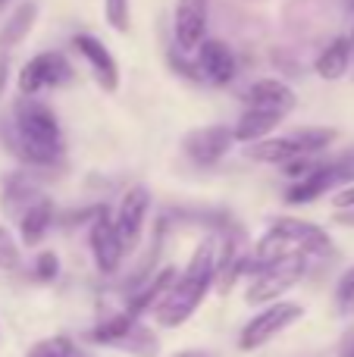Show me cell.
Segmentation results:
<instances>
[{
	"label": "cell",
	"instance_id": "e0dca14e",
	"mask_svg": "<svg viewBox=\"0 0 354 357\" xmlns=\"http://www.w3.org/2000/svg\"><path fill=\"white\" fill-rule=\"evenodd\" d=\"M245 154H248V160L273 163V167H286V163L305 157L301 154V148H298V142H295L292 135L288 138H261V142H254Z\"/></svg>",
	"mask_w": 354,
	"mask_h": 357
},
{
	"label": "cell",
	"instance_id": "52a82bcc",
	"mask_svg": "<svg viewBox=\"0 0 354 357\" xmlns=\"http://www.w3.org/2000/svg\"><path fill=\"white\" fill-rule=\"evenodd\" d=\"M270 232H276L279 238H286L288 248L298 251V254H305V257H326V254H332V238L317 226V222L279 216V220H273Z\"/></svg>",
	"mask_w": 354,
	"mask_h": 357
},
{
	"label": "cell",
	"instance_id": "5bb4252c",
	"mask_svg": "<svg viewBox=\"0 0 354 357\" xmlns=\"http://www.w3.org/2000/svg\"><path fill=\"white\" fill-rule=\"evenodd\" d=\"M248 104L254 110H267L286 119L295 110V91L279 79H261L248 88Z\"/></svg>",
	"mask_w": 354,
	"mask_h": 357
},
{
	"label": "cell",
	"instance_id": "8992f818",
	"mask_svg": "<svg viewBox=\"0 0 354 357\" xmlns=\"http://www.w3.org/2000/svg\"><path fill=\"white\" fill-rule=\"evenodd\" d=\"M88 245H91L94 264L104 276H113V273L123 266L125 257V245L119 238L116 226H113V213L107 207H98V213L91 216V229H88Z\"/></svg>",
	"mask_w": 354,
	"mask_h": 357
},
{
	"label": "cell",
	"instance_id": "836d02e7",
	"mask_svg": "<svg viewBox=\"0 0 354 357\" xmlns=\"http://www.w3.org/2000/svg\"><path fill=\"white\" fill-rule=\"evenodd\" d=\"M3 3H6V0H0V6H3Z\"/></svg>",
	"mask_w": 354,
	"mask_h": 357
},
{
	"label": "cell",
	"instance_id": "9c48e42d",
	"mask_svg": "<svg viewBox=\"0 0 354 357\" xmlns=\"http://www.w3.org/2000/svg\"><path fill=\"white\" fill-rule=\"evenodd\" d=\"M207 19H210V3L207 0H179L173 16V35L176 47L182 54H192L207 41Z\"/></svg>",
	"mask_w": 354,
	"mask_h": 357
},
{
	"label": "cell",
	"instance_id": "5b68a950",
	"mask_svg": "<svg viewBox=\"0 0 354 357\" xmlns=\"http://www.w3.org/2000/svg\"><path fill=\"white\" fill-rule=\"evenodd\" d=\"M72 82V66L60 50H44V54L31 56L19 73V91L22 98H35L44 88H60Z\"/></svg>",
	"mask_w": 354,
	"mask_h": 357
},
{
	"label": "cell",
	"instance_id": "f546056e",
	"mask_svg": "<svg viewBox=\"0 0 354 357\" xmlns=\"http://www.w3.org/2000/svg\"><path fill=\"white\" fill-rule=\"evenodd\" d=\"M336 222H342V226H354V207L339 210V213H336Z\"/></svg>",
	"mask_w": 354,
	"mask_h": 357
},
{
	"label": "cell",
	"instance_id": "7c38bea8",
	"mask_svg": "<svg viewBox=\"0 0 354 357\" xmlns=\"http://www.w3.org/2000/svg\"><path fill=\"white\" fill-rule=\"evenodd\" d=\"M72 47L88 60V66H91L98 85L104 88V91H116L119 88V66H116V60H113L110 50H107L94 35H75Z\"/></svg>",
	"mask_w": 354,
	"mask_h": 357
},
{
	"label": "cell",
	"instance_id": "603a6c76",
	"mask_svg": "<svg viewBox=\"0 0 354 357\" xmlns=\"http://www.w3.org/2000/svg\"><path fill=\"white\" fill-rule=\"evenodd\" d=\"M69 348H72L69 335H54V339H44L38 345H31L25 357H69Z\"/></svg>",
	"mask_w": 354,
	"mask_h": 357
},
{
	"label": "cell",
	"instance_id": "d4e9b609",
	"mask_svg": "<svg viewBox=\"0 0 354 357\" xmlns=\"http://www.w3.org/2000/svg\"><path fill=\"white\" fill-rule=\"evenodd\" d=\"M60 276V257L54 251H41L35 257V279L38 282H54Z\"/></svg>",
	"mask_w": 354,
	"mask_h": 357
},
{
	"label": "cell",
	"instance_id": "9a60e30c",
	"mask_svg": "<svg viewBox=\"0 0 354 357\" xmlns=\"http://www.w3.org/2000/svg\"><path fill=\"white\" fill-rule=\"evenodd\" d=\"M50 222H54V201L50 197H38L29 207L19 213V235H22V245L35 248L44 241V235L50 232Z\"/></svg>",
	"mask_w": 354,
	"mask_h": 357
},
{
	"label": "cell",
	"instance_id": "7402d4cb",
	"mask_svg": "<svg viewBox=\"0 0 354 357\" xmlns=\"http://www.w3.org/2000/svg\"><path fill=\"white\" fill-rule=\"evenodd\" d=\"M336 310L342 317H351L354 314V266L345 270L336 282Z\"/></svg>",
	"mask_w": 354,
	"mask_h": 357
},
{
	"label": "cell",
	"instance_id": "277c9868",
	"mask_svg": "<svg viewBox=\"0 0 354 357\" xmlns=\"http://www.w3.org/2000/svg\"><path fill=\"white\" fill-rule=\"evenodd\" d=\"M305 317V307L292 301H273L263 310H257L248 323H245L242 335H238V348L242 351H254V348H263L267 342H273L279 333H286L288 326Z\"/></svg>",
	"mask_w": 354,
	"mask_h": 357
},
{
	"label": "cell",
	"instance_id": "83f0119b",
	"mask_svg": "<svg viewBox=\"0 0 354 357\" xmlns=\"http://www.w3.org/2000/svg\"><path fill=\"white\" fill-rule=\"evenodd\" d=\"M332 204H336L339 210H348V207H354V185H345V188L339 191L336 197H332Z\"/></svg>",
	"mask_w": 354,
	"mask_h": 357
},
{
	"label": "cell",
	"instance_id": "44dd1931",
	"mask_svg": "<svg viewBox=\"0 0 354 357\" xmlns=\"http://www.w3.org/2000/svg\"><path fill=\"white\" fill-rule=\"evenodd\" d=\"M292 138L298 142V148L305 157H317L320 151H326L332 142H336V132L332 129H301V132H295Z\"/></svg>",
	"mask_w": 354,
	"mask_h": 357
},
{
	"label": "cell",
	"instance_id": "7a4b0ae2",
	"mask_svg": "<svg viewBox=\"0 0 354 357\" xmlns=\"http://www.w3.org/2000/svg\"><path fill=\"white\" fill-rule=\"evenodd\" d=\"M213 273H217V241L207 238L194 248V254H192V260H188V266L182 270V276H176V282L169 285L163 301L154 307L157 326L179 329L182 323L192 320L194 310L201 307V301L210 295Z\"/></svg>",
	"mask_w": 354,
	"mask_h": 357
},
{
	"label": "cell",
	"instance_id": "ac0fdd59",
	"mask_svg": "<svg viewBox=\"0 0 354 357\" xmlns=\"http://www.w3.org/2000/svg\"><path fill=\"white\" fill-rule=\"evenodd\" d=\"M279 123H282V116H276V113L248 107V110L242 113V119L236 123V129H232V138L245 142V144H254V142H261V138H267Z\"/></svg>",
	"mask_w": 354,
	"mask_h": 357
},
{
	"label": "cell",
	"instance_id": "ba28073f",
	"mask_svg": "<svg viewBox=\"0 0 354 357\" xmlns=\"http://www.w3.org/2000/svg\"><path fill=\"white\" fill-rule=\"evenodd\" d=\"M148 210H151V191L144 188V185H132V188L119 197V207H116V213H113V226H116L125 251H132V248L138 245V238H141Z\"/></svg>",
	"mask_w": 354,
	"mask_h": 357
},
{
	"label": "cell",
	"instance_id": "3957f363",
	"mask_svg": "<svg viewBox=\"0 0 354 357\" xmlns=\"http://www.w3.org/2000/svg\"><path fill=\"white\" fill-rule=\"evenodd\" d=\"M307 264H311V257H305V254H288V257H279V260H273V264L254 270L251 273L248 291H245V301L248 304L279 301V295H286L288 289H295V285L305 279Z\"/></svg>",
	"mask_w": 354,
	"mask_h": 357
},
{
	"label": "cell",
	"instance_id": "6da1fadb",
	"mask_svg": "<svg viewBox=\"0 0 354 357\" xmlns=\"http://www.w3.org/2000/svg\"><path fill=\"white\" fill-rule=\"evenodd\" d=\"M0 138L6 151L29 167H50L63 151L54 110L35 98H19L13 104V119H0Z\"/></svg>",
	"mask_w": 354,
	"mask_h": 357
},
{
	"label": "cell",
	"instance_id": "30bf717a",
	"mask_svg": "<svg viewBox=\"0 0 354 357\" xmlns=\"http://www.w3.org/2000/svg\"><path fill=\"white\" fill-rule=\"evenodd\" d=\"M232 142H236V138H232L229 126H204V129L188 132L182 148H185V154L192 157L198 167H213V163H220L226 157Z\"/></svg>",
	"mask_w": 354,
	"mask_h": 357
},
{
	"label": "cell",
	"instance_id": "8fae6325",
	"mask_svg": "<svg viewBox=\"0 0 354 357\" xmlns=\"http://www.w3.org/2000/svg\"><path fill=\"white\" fill-rule=\"evenodd\" d=\"M176 276L179 273L173 270V266H163V270H157L151 279H144L141 285H135V289H129V295H125V314H132L135 320H141V314H148V310H154L157 304L163 301V295L169 291V285L176 282Z\"/></svg>",
	"mask_w": 354,
	"mask_h": 357
},
{
	"label": "cell",
	"instance_id": "4fadbf2b",
	"mask_svg": "<svg viewBox=\"0 0 354 357\" xmlns=\"http://www.w3.org/2000/svg\"><path fill=\"white\" fill-rule=\"evenodd\" d=\"M201 79H207L210 85H229L236 79V54L226 47L223 41H204L198 47V63H194Z\"/></svg>",
	"mask_w": 354,
	"mask_h": 357
},
{
	"label": "cell",
	"instance_id": "4316f807",
	"mask_svg": "<svg viewBox=\"0 0 354 357\" xmlns=\"http://www.w3.org/2000/svg\"><path fill=\"white\" fill-rule=\"evenodd\" d=\"M19 266V248L13 241V235L0 226V270H16Z\"/></svg>",
	"mask_w": 354,
	"mask_h": 357
},
{
	"label": "cell",
	"instance_id": "f1b7e54d",
	"mask_svg": "<svg viewBox=\"0 0 354 357\" xmlns=\"http://www.w3.org/2000/svg\"><path fill=\"white\" fill-rule=\"evenodd\" d=\"M339 357H354V329L342 339V348H339Z\"/></svg>",
	"mask_w": 354,
	"mask_h": 357
},
{
	"label": "cell",
	"instance_id": "1f68e13d",
	"mask_svg": "<svg viewBox=\"0 0 354 357\" xmlns=\"http://www.w3.org/2000/svg\"><path fill=\"white\" fill-rule=\"evenodd\" d=\"M173 357H210L207 351H182V354H173Z\"/></svg>",
	"mask_w": 354,
	"mask_h": 357
},
{
	"label": "cell",
	"instance_id": "4dcf8cb0",
	"mask_svg": "<svg viewBox=\"0 0 354 357\" xmlns=\"http://www.w3.org/2000/svg\"><path fill=\"white\" fill-rule=\"evenodd\" d=\"M69 357H91V354H88V351H82V348L72 342V348H69Z\"/></svg>",
	"mask_w": 354,
	"mask_h": 357
},
{
	"label": "cell",
	"instance_id": "484cf974",
	"mask_svg": "<svg viewBox=\"0 0 354 357\" xmlns=\"http://www.w3.org/2000/svg\"><path fill=\"white\" fill-rule=\"evenodd\" d=\"M104 13L116 31H129V0H104Z\"/></svg>",
	"mask_w": 354,
	"mask_h": 357
},
{
	"label": "cell",
	"instance_id": "ffe728a7",
	"mask_svg": "<svg viewBox=\"0 0 354 357\" xmlns=\"http://www.w3.org/2000/svg\"><path fill=\"white\" fill-rule=\"evenodd\" d=\"M38 197H41V191H38V185L31 182L29 176L16 173L3 182V207L10 210L13 216H19L31 201H38Z\"/></svg>",
	"mask_w": 354,
	"mask_h": 357
},
{
	"label": "cell",
	"instance_id": "2e32d148",
	"mask_svg": "<svg viewBox=\"0 0 354 357\" xmlns=\"http://www.w3.org/2000/svg\"><path fill=\"white\" fill-rule=\"evenodd\" d=\"M35 19H38L35 0H25V3H19L16 10L10 13V19H6L3 29H0V56H3V60H10L13 50H16V44H22V38L31 31Z\"/></svg>",
	"mask_w": 354,
	"mask_h": 357
},
{
	"label": "cell",
	"instance_id": "cb8c5ba5",
	"mask_svg": "<svg viewBox=\"0 0 354 357\" xmlns=\"http://www.w3.org/2000/svg\"><path fill=\"white\" fill-rule=\"evenodd\" d=\"M326 163H330V173L336 178V188L339 185H354V148L345 151L336 160H326Z\"/></svg>",
	"mask_w": 354,
	"mask_h": 357
},
{
	"label": "cell",
	"instance_id": "d6a6232c",
	"mask_svg": "<svg viewBox=\"0 0 354 357\" xmlns=\"http://www.w3.org/2000/svg\"><path fill=\"white\" fill-rule=\"evenodd\" d=\"M348 41H351V56H354V38H348Z\"/></svg>",
	"mask_w": 354,
	"mask_h": 357
},
{
	"label": "cell",
	"instance_id": "d6986e66",
	"mask_svg": "<svg viewBox=\"0 0 354 357\" xmlns=\"http://www.w3.org/2000/svg\"><path fill=\"white\" fill-rule=\"evenodd\" d=\"M351 66V41L348 38H336L330 41V47H323V54L317 56V75L320 79H342Z\"/></svg>",
	"mask_w": 354,
	"mask_h": 357
}]
</instances>
